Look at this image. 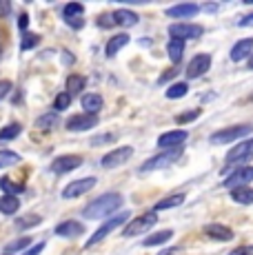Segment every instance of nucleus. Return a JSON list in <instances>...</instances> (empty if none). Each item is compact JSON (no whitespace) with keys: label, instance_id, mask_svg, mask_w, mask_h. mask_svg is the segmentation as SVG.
<instances>
[{"label":"nucleus","instance_id":"1","mask_svg":"<svg viewBox=\"0 0 253 255\" xmlns=\"http://www.w3.org/2000/svg\"><path fill=\"white\" fill-rule=\"evenodd\" d=\"M123 207V195L120 193H105L100 198H96L94 202H89L85 207V218L87 220H98V218H109L116 215V211Z\"/></svg>","mask_w":253,"mask_h":255},{"label":"nucleus","instance_id":"2","mask_svg":"<svg viewBox=\"0 0 253 255\" xmlns=\"http://www.w3.org/2000/svg\"><path fill=\"white\" fill-rule=\"evenodd\" d=\"M253 131L251 125H233V127H227V129H220L216 133H211L209 142L211 144H227V142H238L242 140L245 135H249Z\"/></svg>","mask_w":253,"mask_h":255},{"label":"nucleus","instance_id":"3","mask_svg":"<svg viewBox=\"0 0 253 255\" xmlns=\"http://www.w3.org/2000/svg\"><path fill=\"white\" fill-rule=\"evenodd\" d=\"M182 158V146H178V149H167L162 151V153L153 155V158H149L147 162L140 166V171L142 173H149V171H158V169H167L169 164H173L176 160Z\"/></svg>","mask_w":253,"mask_h":255},{"label":"nucleus","instance_id":"4","mask_svg":"<svg viewBox=\"0 0 253 255\" xmlns=\"http://www.w3.org/2000/svg\"><path fill=\"white\" fill-rule=\"evenodd\" d=\"M126 220H129V213H126V211H120V213H116L114 218H109V220H107V222L98 229V231H96L89 240H87V249H91V247H96L98 242H102L107 235H109L111 231H116V229H118L120 224H125Z\"/></svg>","mask_w":253,"mask_h":255},{"label":"nucleus","instance_id":"5","mask_svg":"<svg viewBox=\"0 0 253 255\" xmlns=\"http://www.w3.org/2000/svg\"><path fill=\"white\" fill-rule=\"evenodd\" d=\"M155 222H158V215L155 213H142V215H138V218H133L129 224L125 227V231L123 235L125 238H133V235H142V233H147V231H151V229L155 227Z\"/></svg>","mask_w":253,"mask_h":255},{"label":"nucleus","instance_id":"6","mask_svg":"<svg viewBox=\"0 0 253 255\" xmlns=\"http://www.w3.org/2000/svg\"><path fill=\"white\" fill-rule=\"evenodd\" d=\"M204 33V29L200 24H193V22H176L169 27V36L176 38V40H196Z\"/></svg>","mask_w":253,"mask_h":255},{"label":"nucleus","instance_id":"7","mask_svg":"<svg viewBox=\"0 0 253 255\" xmlns=\"http://www.w3.org/2000/svg\"><path fill=\"white\" fill-rule=\"evenodd\" d=\"M131 158H133V146H118V149H114L111 153H107L102 158V166L105 169H116V166L126 164Z\"/></svg>","mask_w":253,"mask_h":255},{"label":"nucleus","instance_id":"8","mask_svg":"<svg viewBox=\"0 0 253 255\" xmlns=\"http://www.w3.org/2000/svg\"><path fill=\"white\" fill-rule=\"evenodd\" d=\"M96 182H98L96 178H80V180H74L71 184H67L65 189H62V198H65V200L80 198V195H85L87 191L94 189Z\"/></svg>","mask_w":253,"mask_h":255},{"label":"nucleus","instance_id":"9","mask_svg":"<svg viewBox=\"0 0 253 255\" xmlns=\"http://www.w3.org/2000/svg\"><path fill=\"white\" fill-rule=\"evenodd\" d=\"M251 155H253V138L238 142V144L227 153V166L238 164V162H245V160H249Z\"/></svg>","mask_w":253,"mask_h":255},{"label":"nucleus","instance_id":"10","mask_svg":"<svg viewBox=\"0 0 253 255\" xmlns=\"http://www.w3.org/2000/svg\"><path fill=\"white\" fill-rule=\"evenodd\" d=\"M209 67H211V56L209 53H198V56L191 58V62L187 65V78L189 80H193V78H200L202 73L209 71Z\"/></svg>","mask_w":253,"mask_h":255},{"label":"nucleus","instance_id":"11","mask_svg":"<svg viewBox=\"0 0 253 255\" xmlns=\"http://www.w3.org/2000/svg\"><path fill=\"white\" fill-rule=\"evenodd\" d=\"M189 140V131L184 129H176V131H169V133H162L158 138V146L160 149H178V146H182L184 142Z\"/></svg>","mask_w":253,"mask_h":255},{"label":"nucleus","instance_id":"12","mask_svg":"<svg viewBox=\"0 0 253 255\" xmlns=\"http://www.w3.org/2000/svg\"><path fill=\"white\" fill-rule=\"evenodd\" d=\"M98 125V116L96 114H78V116H71L69 120H67V129L69 131H89V129H94V127Z\"/></svg>","mask_w":253,"mask_h":255},{"label":"nucleus","instance_id":"13","mask_svg":"<svg viewBox=\"0 0 253 255\" xmlns=\"http://www.w3.org/2000/svg\"><path fill=\"white\" fill-rule=\"evenodd\" d=\"M249 182H253V166L247 164V166H240L238 171H233L231 178L225 180V186L227 189H238V186H247Z\"/></svg>","mask_w":253,"mask_h":255},{"label":"nucleus","instance_id":"14","mask_svg":"<svg viewBox=\"0 0 253 255\" xmlns=\"http://www.w3.org/2000/svg\"><path fill=\"white\" fill-rule=\"evenodd\" d=\"M82 164V158L80 155H60L51 162V171L53 173H69V171L78 169Z\"/></svg>","mask_w":253,"mask_h":255},{"label":"nucleus","instance_id":"15","mask_svg":"<svg viewBox=\"0 0 253 255\" xmlns=\"http://www.w3.org/2000/svg\"><path fill=\"white\" fill-rule=\"evenodd\" d=\"M200 11V7L193 2L187 4H176V7L167 9V18H173V20H187V18H193L196 13Z\"/></svg>","mask_w":253,"mask_h":255},{"label":"nucleus","instance_id":"16","mask_svg":"<svg viewBox=\"0 0 253 255\" xmlns=\"http://www.w3.org/2000/svg\"><path fill=\"white\" fill-rule=\"evenodd\" d=\"M253 53V38H245V40L236 42L231 49V60L233 62H240V60H249V56Z\"/></svg>","mask_w":253,"mask_h":255},{"label":"nucleus","instance_id":"17","mask_svg":"<svg viewBox=\"0 0 253 255\" xmlns=\"http://www.w3.org/2000/svg\"><path fill=\"white\" fill-rule=\"evenodd\" d=\"M204 233L211 240H218V242H229V240H233V231L229 227H222V224H207Z\"/></svg>","mask_w":253,"mask_h":255},{"label":"nucleus","instance_id":"18","mask_svg":"<svg viewBox=\"0 0 253 255\" xmlns=\"http://www.w3.org/2000/svg\"><path fill=\"white\" fill-rule=\"evenodd\" d=\"M82 231H85V227L76 220H67V222L56 227V235H60V238H78Z\"/></svg>","mask_w":253,"mask_h":255},{"label":"nucleus","instance_id":"19","mask_svg":"<svg viewBox=\"0 0 253 255\" xmlns=\"http://www.w3.org/2000/svg\"><path fill=\"white\" fill-rule=\"evenodd\" d=\"M111 18H114V24H120V27H133V24H138V16L133 11H129V9H118Z\"/></svg>","mask_w":253,"mask_h":255},{"label":"nucleus","instance_id":"20","mask_svg":"<svg viewBox=\"0 0 253 255\" xmlns=\"http://www.w3.org/2000/svg\"><path fill=\"white\" fill-rule=\"evenodd\" d=\"M82 107H85V114H96L102 109V98L98 93H85L82 96Z\"/></svg>","mask_w":253,"mask_h":255},{"label":"nucleus","instance_id":"21","mask_svg":"<svg viewBox=\"0 0 253 255\" xmlns=\"http://www.w3.org/2000/svg\"><path fill=\"white\" fill-rule=\"evenodd\" d=\"M125 45H129V36H126V33H118V36H114L109 42H107V49H105V51H107V56H109V58H114L116 53H118V51H120V49H123Z\"/></svg>","mask_w":253,"mask_h":255},{"label":"nucleus","instance_id":"22","mask_svg":"<svg viewBox=\"0 0 253 255\" xmlns=\"http://www.w3.org/2000/svg\"><path fill=\"white\" fill-rule=\"evenodd\" d=\"M231 200L238 204H253V189L251 186H238L231 191Z\"/></svg>","mask_w":253,"mask_h":255},{"label":"nucleus","instance_id":"23","mask_svg":"<svg viewBox=\"0 0 253 255\" xmlns=\"http://www.w3.org/2000/svg\"><path fill=\"white\" fill-rule=\"evenodd\" d=\"M18 209H20V200H18L16 195H2V198H0V213L13 215Z\"/></svg>","mask_w":253,"mask_h":255},{"label":"nucleus","instance_id":"24","mask_svg":"<svg viewBox=\"0 0 253 255\" xmlns=\"http://www.w3.org/2000/svg\"><path fill=\"white\" fill-rule=\"evenodd\" d=\"M85 85H87L85 76H78V73H71V76L67 78V91H65V93H69V96H78V93L85 89Z\"/></svg>","mask_w":253,"mask_h":255},{"label":"nucleus","instance_id":"25","mask_svg":"<svg viewBox=\"0 0 253 255\" xmlns=\"http://www.w3.org/2000/svg\"><path fill=\"white\" fill-rule=\"evenodd\" d=\"M184 202V195L182 193H173V195H169V198H162L160 202H155V207H153V213L155 211H162V209H173V207H180V204Z\"/></svg>","mask_w":253,"mask_h":255},{"label":"nucleus","instance_id":"26","mask_svg":"<svg viewBox=\"0 0 253 255\" xmlns=\"http://www.w3.org/2000/svg\"><path fill=\"white\" fill-rule=\"evenodd\" d=\"M167 53H169V58H171V62H180L182 60V53H184V42L171 38V40L167 42Z\"/></svg>","mask_w":253,"mask_h":255},{"label":"nucleus","instance_id":"27","mask_svg":"<svg viewBox=\"0 0 253 255\" xmlns=\"http://www.w3.org/2000/svg\"><path fill=\"white\" fill-rule=\"evenodd\" d=\"M173 238V231H158V233H151L149 238H144V247H158V244H164Z\"/></svg>","mask_w":253,"mask_h":255},{"label":"nucleus","instance_id":"28","mask_svg":"<svg viewBox=\"0 0 253 255\" xmlns=\"http://www.w3.org/2000/svg\"><path fill=\"white\" fill-rule=\"evenodd\" d=\"M82 13H85V7H82L80 2H69L62 9V18H65V20H69V18H80Z\"/></svg>","mask_w":253,"mask_h":255},{"label":"nucleus","instance_id":"29","mask_svg":"<svg viewBox=\"0 0 253 255\" xmlns=\"http://www.w3.org/2000/svg\"><path fill=\"white\" fill-rule=\"evenodd\" d=\"M187 93H189V85H187V82H176V85H171L167 89V98H169V100H178V98L187 96Z\"/></svg>","mask_w":253,"mask_h":255},{"label":"nucleus","instance_id":"30","mask_svg":"<svg viewBox=\"0 0 253 255\" xmlns=\"http://www.w3.org/2000/svg\"><path fill=\"white\" fill-rule=\"evenodd\" d=\"M18 162H20V155H18L16 151H9V149L0 151V169H4V166H13Z\"/></svg>","mask_w":253,"mask_h":255},{"label":"nucleus","instance_id":"31","mask_svg":"<svg viewBox=\"0 0 253 255\" xmlns=\"http://www.w3.org/2000/svg\"><path fill=\"white\" fill-rule=\"evenodd\" d=\"M27 247H31V238H29V235H27V238L16 240V242H9L4 251H7V255H11V253H20V251H25Z\"/></svg>","mask_w":253,"mask_h":255},{"label":"nucleus","instance_id":"32","mask_svg":"<svg viewBox=\"0 0 253 255\" xmlns=\"http://www.w3.org/2000/svg\"><path fill=\"white\" fill-rule=\"evenodd\" d=\"M0 189L4 191V195H18V193H22V189H25V186L11 182L9 178H0Z\"/></svg>","mask_w":253,"mask_h":255},{"label":"nucleus","instance_id":"33","mask_svg":"<svg viewBox=\"0 0 253 255\" xmlns=\"http://www.w3.org/2000/svg\"><path fill=\"white\" fill-rule=\"evenodd\" d=\"M22 133V127L20 125H7L4 129H0V140H13V138H18V135Z\"/></svg>","mask_w":253,"mask_h":255},{"label":"nucleus","instance_id":"34","mask_svg":"<svg viewBox=\"0 0 253 255\" xmlns=\"http://www.w3.org/2000/svg\"><path fill=\"white\" fill-rule=\"evenodd\" d=\"M42 222V218L40 215H25V218H18L16 220V229H31V227H36V224H40Z\"/></svg>","mask_w":253,"mask_h":255},{"label":"nucleus","instance_id":"35","mask_svg":"<svg viewBox=\"0 0 253 255\" xmlns=\"http://www.w3.org/2000/svg\"><path fill=\"white\" fill-rule=\"evenodd\" d=\"M56 125H58V116L56 114H45V116H40L36 120L38 129H53Z\"/></svg>","mask_w":253,"mask_h":255},{"label":"nucleus","instance_id":"36","mask_svg":"<svg viewBox=\"0 0 253 255\" xmlns=\"http://www.w3.org/2000/svg\"><path fill=\"white\" fill-rule=\"evenodd\" d=\"M69 105H71V96H69V93H58L56 100H53V109H56V111H65Z\"/></svg>","mask_w":253,"mask_h":255},{"label":"nucleus","instance_id":"37","mask_svg":"<svg viewBox=\"0 0 253 255\" xmlns=\"http://www.w3.org/2000/svg\"><path fill=\"white\" fill-rule=\"evenodd\" d=\"M38 42H40V38H38L36 33H25V36H22V42H20V49L22 51H29V49H33Z\"/></svg>","mask_w":253,"mask_h":255},{"label":"nucleus","instance_id":"38","mask_svg":"<svg viewBox=\"0 0 253 255\" xmlns=\"http://www.w3.org/2000/svg\"><path fill=\"white\" fill-rule=\"evenodd\" d=\"M116 138L111 133H102V135H96V138H91L89 140V144L91 146H100V144H107V142H114Z\"/></svg>","mask_w":253,"mask_h":255},{"label":"nucleus","instance_id":"39","mask_svg":"<svg viewBox=\"0 0 253 255\" xmlns=\"http://www.w3.org/2000/svg\"><path fill=\"white\" fill-rule=\"evenodd\" d=\"M198 116H200V111H189V114H180L178 118H176V122H178V125H184V122H191V120H196V118Z\"/></svg>","mask_w":253,"mask_h":255},{"label":"nucleus","instance_id":"40","mask_svg":"<svg viewBox=\"0 0 253 255\" xmlns=\"http://www.w3.org/2000/svg\"><path fill=\"white\" fill-rule=\"evenodd\" d=\"M96 24H98V27H102V29H109V27H114V18L105 13V16H100L98 20H96Z\"/></svg>","mask_w":253,"mask_h":255},{"label":"nucleus","instance_id":"41","mask_svg":"<svg viewBox=\"0 0 253 255\" xmlns=\"http://www.w3.org/2000/svg\"><path fill=\"white\" fill-rule=\"evenodd\" d=\"M9 91H11V82H9V80H0V100H2V98H7Z\"/></svg>","mask_w":253,"mask_h":255},{"label":"nucleus","instance_id":"42","mask_svg":"<svg viewBox=\"0 0 253 255\" xmlns=\"http://www.w3.org/2000/svg\"><path fill=\"white\" fill-rule=\"evenodd\" d=\"M11 13V4L7 0H0V18H7Z\"/></svg>","mask_w":253,"mask_h":255},{"label":"nucleus","instance_id":"43","mask_svg":"<svg viewBox=\"0 0 253 255\" xmlns=\"http://www.w3.org/2000/svg\"><path fill=\"white\" fill-rule=\"evenodd\" d=\"M229 255H253V247H242V249H233Z\"/></svg>","mask_w":253,"mask_h":255},{"label":"nucleus","instance_id":"44","mask_svg":"<svg viewBox=\"0 0 253 255\" xmlns=\"http://www.w3.org/2000/svg\"><path fill=\"white\" fill-rule=\"evenodd\" d=\"M67 24H69V27H74V29H82L85 27V20H82V18H69V20H65Z\"/></svg>","mask_w":253,"mask_h":255},{"label":"nucleus","instance_id":"45","mask_svg":"<svg viewBox=\"0 0 253 255\" xmlns=\"http://www.w3.org/2000/svg\"><path fill=\"white\" fill-rule=\"evenodd\" d=\"M42 249H45V242H40V244H36V247H31L27 253H22V255H40Z\"/></svg>","mask_w":253,"mask_h":255},{"label":"nucleus","instance_id":"46","mask_svg":"<svg viewBox=\"0 0 253 255\" xmlns=\"http://www.w3.org/2000/svg\"><path fill=\"white\" fill-rule=\"evenodd\" d=\"M18 27H20L22 31H25V29L29 27V16H27V13H22V16L18 18Z\"/></svg>","mask_w":253,"mask_h":255},{"label":"nucleus","instance_id":"47","mask_svg":"<svg viewBox=\"0 0 253 255\" xmlns=\"http://www.w3.org/2000/svg\"><path fill=\"white\" fill-rule=\"evenodd\" d=\"M238 24H240V27H251V24H253V13H249L247 18H242V20L238 22Z\"/></svg>","mask_w":253,"mask_h":255},{"label":"nucleus","instance_id":"48","mask_svg":"<svg viewBox=\"0 0 253 255\" xmlns=\"http://www.w3.org/2000/svg\"><path fill=\"white\" fill-rule=\"evenodd\" d=\"M173 76H176V71H169V73H164V76L160 78V82H167L169 78H173Z\"/></svg>","mask_w":253,"mask_h":255},{"label":"nucleus","instance_id":"49","mask_svg":"<svg viewBox=\"0 0 253 255\" xmlns=\"http://www.w3.org/2000/svg\"><path fill=\"white\" fill-rule=\"evenodd\" d=\"M216 4H202V11H216Z\"/></svg>","mask_w":253,"mask_h":255},{"label":"nucleus","instance_id":"50","mask_svg":"<svg viewBox=\"0 0 253 255\" xmlns=\"http://www.w3.org/2000/svg\"><path fill=\"white\" fill-rule=\"evenodd\" d=\"M62 53H65V62L71 65V62H74V56H69V51H62Z\"/></svg>","mask_w":253,"mask_h":255},{"label":"nucleus","instance_id":"51","mask_svg":"<svg viewBox=\"0 0 253 255\" xmlns=\"http://www.w3.org/2000/svg\"><path fill=\"white\" fill-rule=\"evenodd\" d=\"M178 251V249H164V251L162 253H160V255H173V253H176Z\"/></svg>","mask_w":253,"mask_h":255},{"label":"nucleus","instance_id":"52","mask_svg":"<svg viewBox=\"0 0 253 255\" xmlns=\"http://www.w3.org/2000/svg\"><path fill=\"white\" fill-rule=\"evenodd\" d=\"M247 65H249V69H253V53L249 56V62H247Z\"/></svg>","mask_w":253,"mask_h":255},{"label":"nucleus","instance_id":"53","mask_svg":"<svg viewBox=\"0 0 253 255\" xmlns=\"http://www.w3.org/2000/svg\"><path fill=\"white\" fill-rule=\"evenodd\" d=\"M0 56H2V47H0Z\"/></svg>","mask_w":253,"mask_h":255},{"label":"nucleus","instance_id":"54","mask_svg":"<svg viewBox=\"0 0 253 255\" xmlns=\"http://www.w3.org/2000/svg\"><path fill=\"white\" fill-rule=\"evenodd\" d=\"M4 255H7V253H4Z\"/></svg>","mask_w":253,"mask_h":255}]
</instances>
